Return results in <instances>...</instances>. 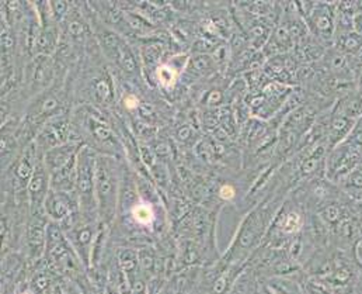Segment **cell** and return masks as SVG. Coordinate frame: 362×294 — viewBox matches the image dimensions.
<instances>
[{
  "instance_id": "6da1fadb",
  "label": "cell",
  "mask_w": 362,
  "mask_h": 294,
  "mask_svg": "<svg viewBox=\"0 0 362 294\" xmlns=\"http://www.w3.org/2000/svg\"><path fill=\"white\" fill-rule=\"evenodd\" d=\"M313 13V27L316 34L323 40H332L336 31L337 3L316 4Z\"/></svg>"
},
{
  "instance_id": "3957f363",
  "label": "cell",
  "mask_w": 362,
  "mask_h": 294,
  "mask_svg": "<svg viewBox=\"0 0 362 294\" xmlns=\"http://www.w3.org/2000/svg\"><path fill=\"white\" fill-rule=\"evenodd\" d=\"M350 137H353V140H354L356 142L362 144V115L358 118V121L356 123V125H354V128H353Z\"/></svg>"
},
{
  "instance_id": "277c9868",
  "label": "cell",
  "mask_w": 362,
  "mask_h": 294,
  "mask_svg": "<svg viewBox=\"0 0 362 294\" xmlns=\"http://www.w3.org/2000/svg\"><path fill=\"white\" fill-rule=\"evenodd\" d=\"M219 195H221L222 198H225V200H230L232 197H235V189L232 186H223L221 189Z\"/></svg>"
},
{
  "instance_id": "7a4b0ae2",
  "label": "cell",
  "mask_w": 362,
  "mask_h": 294,
  "mask_svg": "<svg viewBox=\"0 0 362 294\" xmlns=\"http://www.w3.org/2000/svg\"><path fill=\"white\" fill-rule=\"evenodd\" d=\"M134 215H135V218H136L138 221L146 224V222H149V221L152 220V210H151L149 205L141 204V205H136V207L134 208Z\"/></svg>"
}]
</instances>
